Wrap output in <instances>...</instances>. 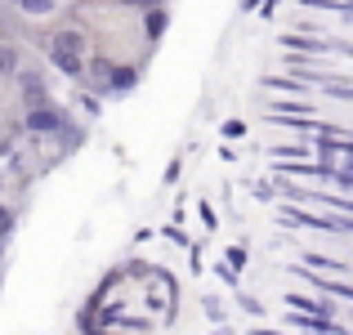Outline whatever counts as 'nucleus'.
<instances>
[{
	"mask_svg": "<svg viewBox=\"0 0 353 335\" xmlns=\"http://www.w3.org/2000/svg\"><path fill=\"white\" fill-rule=\"evenodd\" d=\"M85 72H90L94 81H103V85H108V77H112V63H108V59H94V63H85Z\"/></svg>",
	"mask_w": 353,
	"mask_h": 335,
	"instance_id": "obj_8",
	"label": "nucleus"
},
{
	"mask_svg": "<svg viewBox=\"0 0 353 335\" xmlns=\"http://www.w3.org/2000/svg\"><path fill=\"white\" fill-rule=\"evenodd\" d=\"M139 72L134 68H112V77H108V90H117V94H125V90H134Z\"/></svg>",
	"mask_w": 353,
	"mask_h": 335,
	"instance_id": "obj_4",
	"label": "nucleus"
},
{
	"mask_svg": "<svg viewBox=\"0 0 353 335\" xmlns=\"http://www.w3.org/2000/svg\"><path fill=\"white\" fill-rule=\"evenodd\" d=\"M268 85H273V90H309V81H268Z\"/></svg>",
	"mask_w": 353,
	"mask_h": 335,
	"instance_id": "obj_12",
	"label": "nucleus"
},
{
	"mask_svg": "<svg viewBox=\"0 0 353 335\" xmlns=\"http://www.w3.org/2000/svg\"><path fill=\"white\" fill-rule=\"evenodd\" d=\"M121 5H148V9H157V0H121Z\"/></svg>",
	"mask_w": 353,
	"mask_h": 335,
	"instance_id": "obj_14",
	"label": "nucleus"
},
{
	"mask_svg": "<svg viewBox=\"0 0 353 335\" xmlns=\"http://www.w3.org/2000/svg\"><path fill=\"white\" fill-rule=\"evenodd\" d=\"M304 259H309L304 268H313V273H349L345 259H327V255H304Z\"/></svg>",
	"mask_w": 353,
	"mask_h": 335,
	"instance_id": "obj_5",
	"label": "nucleus"
},
{
	"mask_svg": "<svg viewBox=\"0 0 353 335\" xmlns=\"http://www.w3.org/2000/svg\"><path fill=\"white\" fill-rule=\"evenodd\" d=\"M9 228H14V215H9V210L0 206V232H9Z\"/></svg>",
	"mask_w": 353,
	"mask_h": 335,
	"instance_id": "obj_13",
	"label": "nucleus"
},
{
	"mask_svg": "<svg viewBox=\"0 0 353 335\" xmlns=\"http://www.w3.org/2000/svg\"><path fill=\"white\" fill-rule=\"evenodd\" d=\"M224 259H228V268H233V273H237V268L246 264V250H241V246H228V255H224Z\"/></svg>",
	"mask_w": 353,
	"mask_h": 335,
	"instance_id": "obj_11",
	"label": "nucleus"
},
{
	"mask_svg": "<svg viewBox=\"0 0 353 335\" xmlns=\"http://www.w3.org/2000/svg\"><path fill=\"white\" fill-rule=\"evenodd\" d=\"M59 139H63V148H81V143H85V134H81V130H72L68 121L59 125Z\"/></svg>",
	"mask_w": 353,
	"mask_h": 335,
	"instance_id": "obj_9",
	"label": "nucleus"
},
{
	"mask_svg": "<svg viewBox=\"0 0 353 335\" xmlns=\"http://www.w3.org/2000/svg\"><path fill=\"white\" fill-rule=\"evenodd\" d=\"M14 68H18V54L9 50V45H0V77H9Z\"/></svg>",
	"mask_w": 353,
	"mask_h": 335,
	"instance_id": "obj_10",
	"label": "nucleus"
},
{
	"mask_svg": "<svg viewBox=\"0 0 353 335\" xmlns=\"http://www.w3.org/2000/svg\"><path fill=\"white\" fill-rule=\"evenodd\" d=\"M161 32H165V9H148V41H157Z\"/></svg>",
	"mask_w": 353,
	"mask_h": 335,
	"instance_id": "obj_6",
	"label": "nucleus"
},
{
	"mask_svg": "<svg viewBox=\"0 0 353 335\" xmlns=\"http://www.w3.org/2000/svg\"><path fill=\"white\" fill-rule=\"evenodd\" d=\"M18 81H23V99H27V108L50 103V94H45V81L36 77V72H27V77H18Z\"/></svg>",
	"mask_w": 353,
	"mask_h": 335,
	"instance_id": "obj_3",
	"label": "nucleus"
},
{
	"mask_svg": "<svg viewBox=\"0 0 353 335\" xmlns=\"http://www.w3.org/2000/svg\"><path fill=\"white\" fill-rule=\"evenodd\" d=\"M23 14H54V0H14Z\"/></svg>",
	"mask_w": 353,
	"mask_h": 335,
	"instance_id": "obj_7",
	"label": "nucleus"
},
{
	"mask_svg": "<svg viewBox=\"0 0 353 335\" xmlns=\"http://www.w3.org/2000/svg\"><path fill=\"white\" fill-rule=\"evenodd\" d=\"M259 5V0H241V9H255Z\"/></svg>",
	"mask_w": 353,
	"mask_h": 335,
	"instance_id": "obj_15",
	"label": "nucleus"
},
{
	"mask_svg": "<svg viewBox=\"0 0 353 335\" xmlns=\"http://www.w3.org/2000/svg\"><path fill=\"white\" fill-rule=\"evenodd\" d=\"M50 59L59 72H68V77H85V41H81L77 32H59L50 41Z\"/></svg>",
	"mask_w": 353,
	"mask_h": 335,
	"instance_id": "obj_1",
	"label": "nucleus"
},
{
	"mask_svg": "<svg viewBox=\"0 0 353 335\" xmlns=\"http://www.w3.org/2000/svg\"><path fill=\"white\" fill-rule=\"evenodd\" d=\"M68 121V112L54 108V103H41V108H27V130L32 134H59V125Z\"/></svg>",
	"mask_w": 353,
	"mask_h": 335,
	"instance_id": "obj_2",
	"label": "nucleus"
},
{
	"mask_svg": "<svg viewBox=\"0 0 353 335\" xmlns=\"http://www.w3.org/2000/svg\"><path fill=\"white\" fill-rule=\"evenodd\" d=\"M215 335H224V331H215Z\"/></svg>",
	"mask_w": 353,
	"mask_h": 335,
	"instance_id": "obj_16",
	"label": "nucleus"
}]
</instances>
